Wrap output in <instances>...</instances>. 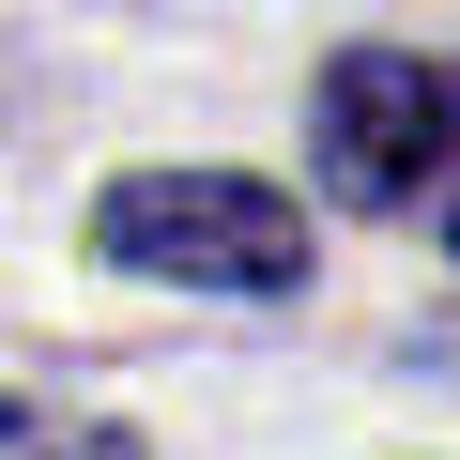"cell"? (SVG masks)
Masks as SVG:
<instances>
[{
	"mask_svg": "<svg viewBox=\"0 0 460 460\" xmlns=\"http://www.w3.org/2000/svg\"><path fill=\"white\" fill-rule=\"evenodd\" d=\"M93 246L123 277H184V292H307V199L246 184V169H123L93 199Z\"/></svg>",
	"mask_w": 460,
	"mask_h": 460,
	"instance_id": "obj_2",
	"label": "cell"
},
{
	"mask_svg": "<svg viewBox=\"0 0 460 460\" xmlns=\"http://www.w3.org/2000/svg\"><path fill=\"white\" fill-rule=\"evenodd\" d=\"M307 154H323L338 199L414 215V230H445V246H460V77H445V62H414V47H353V62H323V93H307Z\"/></svg>",
	"mask_w": 460,
	"mask_h": 460,
	"instance_id": "obj_1",
	"label": "cell"
},
{
	"mask_svg": "<svg viewBox=\"0 0 460 460\" xmlns=\"http://www.w3.org/2000/svg\"><path fill=\"white\" fill-rule=\"evenodd\" d=\"M0 460H138L108 414H62V399H0Z\"/></svg>",
	"mask_w": 460,
	"mask_h": 460,
	"instance_id": "obj_3",
	"label": "cell"
}]
</instances>
